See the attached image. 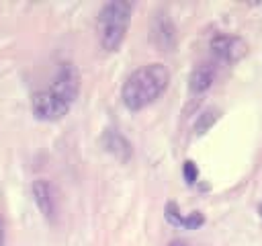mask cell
<instances>
[{"label": "cell", "instance_id": "8992f818", "mask_svg": "<svg viewBox=\"0 0 262 246\" xmlns=\"http://www.w3.org/2000/svg\"><path fill=\"white\" fill-rule=\"evenodd\" d=\"M149 41L162 51H172L176 47V29L166 12L154 14L149 25Z\"/></svg>", "mask_w": 262, "mask_h": 246}, {"label": "cell", "instance_id": "52a82bcc", "mask_svg": "<svg viewBox=\"0 0 262 246\" xmlns=\"http://www.w3.org/2000/svg\"><path fill=\"white\" fill-rule=\"evenodd\" d=\"M31 191H33V197H35V203H37L39 211H41L49 221H53V219H55V213H57V201H55L53 187L49 184V180H45V178L33 180Z\"/></svg>", "mask_w": 262, "mask_h": 246}, {"label": "cell", "instance_id": "277c9868", "mask_svg": "<svg viewBox=\"0 0 262 246\" xmlns=\"http://www.w3.org/2000/svg\"><path fill=\"white\" fill-rule=\"evenodd\" d=\"M51 88L55 94H59L63 100H68L70 105L78 98L80 94V72L72 61H61L51 78V84L47 86Z\"/></svg>", "mask_w": 262, "mask_h": 246}, {"label": "cell", "instance_id": "8fae6325", "mask_svg": "<svg viewBox=\"0 0 262 246\" xmlns=\"http://www.w3.org/2000/svg\"><path fill=\"white\" fill-rule=\"evenodd\" d=\"M164 211H166V219H168V223H172V225H180V228H182V223H184V215L180 213V209H178V205H176L174 201H168Z\"/></svg>", "mask_w": 262, "mask_h": 246}, {"label": "cell", "instance_id": "ba28073f", "mask_svg": "<svg viewBox=\"0 0 262 246\" xmlns=\"http://www.w3.org/2000/svg\"><path fill=\"white\" fill-rule=\"evenodd\" d=\"M102 146L108 154H113L119 162H129L133 156V148L129 144V139L125 135H121L115 129H106L102 135Z\"/></svg>", "mask_w": 262, "mask_h": 246}, {"label": "cell", "instance_id": "30bf717a", "mask_svg": "<svg viewBox=\"0 0 262 246\" xmlns=\"http://www.w3.org/2000/svg\"><path fill=\"white\" fill-rule=\"evenodd\" d=\"M217 117H219V111L217 109H207L205 113H201V117H199V121L194 123V131L201 135V133H205L215 121H217Z\"/></svg>", "mask_w": 262, "mask_h": 246}, {"label": "cell", "instance_id": "9c48e42d", "mask_svg": "<svg viewBox=\"0 0 262 246\" xmlns=\"http://www.w3.org/2000/svg\"><path fill=\"white\" fill-rule=\"evenodd\" d=\"M213 82H215V66L213 64H199L188 78L190 92H194V94L209 90Z\"/></svg>", "mask_w": 262, "mask_h": 246}, {"label": "cell", "instance_id": "9a60e30c", "mask_svg": "<svg viewBox=\"0 0 262 246\" xmlns=\"http://www.w3.org/2000/svg\"><path fill=\"white\" fill-rule=\"evenodd\" d=\"M168 246H186V244H184V242H180V240H172Z\"/></svg>", "mask_w": 262, "mask_h": 246}, {"label": "cell", "instance_id": "5bb4252c", "mask_svg": "<svg viewBox=\"0 0 262 246\" xmlns=\"http://www.w3.org/2000/svg\"><path fill=\"white\" fill-rule=\"evenodd\" d=\"M4 234H6L4 232V219L0 217V246H4Z\"/></svg>", "mask_w": 262, "mask_h": 246}, {"label": "cell", "instance_id": "2e32d148", "mask_svg": "<svg viewBox=\"0 0 262 246\" xmlns=\"http://www.w3.org/2000/svg\"><path fill=\"white\" fill-rule=\"evenodd\" d=\"M258 213H260V217H262V201H260V205H258Z\"/></svg>", "mask_w": 262, "mask_h": 246}, {"label": "cell", "instance_id": "5b68a950", "mask_svg": "<svg viewBox=\"0 0 262 246\" xmlns=\"http://www.w3.org/2000/svg\"><path fill=\"white\" fill-rule=\"evenodd\" d=\"M211 51L223 59V61H229V64H235L239 61L246 53H248V43L237 37V35H225V33H219L211 39Z\"/></svg>", "mask_w": 262, "mask_h": 246}, {"label": "cell", "instance_id": "3957f363", "mask_svg": "<svg viewBox=\"0 0 262 246\" xmlns=\"http://www.w3.org/2000/svg\"><path fill=\"white\" fill-rule=\"evenodd\" d=\"M70 102L63 100L59 94H55L51 88H43V90H37L31 98V109H33V115L39 119V121H59L68 115L70 111Z\"/></svg>", "mask_w": 262, "mask_h": 246}, {"label": "cell", "instance_id": "7a4b0ae2", "mask_svg": "<svg viewBox=\"0 0 262 246\" xmlns=\"http://www.w3.org/2000/svg\"><path fill=\"white\" fill-rule=\"evenodd\" d=\"M129 23H131V2L127 0L106 2L96 18V31L102 49L117 51L125 41Z\"/></svg>", "mask_w": 262, "mask_h": 246}, {"label": "cell", "instance_id": "6da1fadb", "mask_svg": "<svg viewBox=\"0 0 262 246\" xmlns=\"http://www.w3.org/2000/svg\"><path fill=\"white\" fill-rule=\"evenodd\" d=\"M170 72L164 64H145L137 68L123 84L121 98L129 111H141L168 88Z\"/></svg>", "mask_w": 262, "mask_h": 246}, {"label": "cell", "instance_id": "4fadbf2b", "mask_svg": "<svg viewBox=\"0 0 262 246\" xmlns=\"http://www.w3.org/2000/svg\"><path fill=\"white\" fill-rule=\"evenodd\" d=\"M182 174H184V180L188 184H194L196 182V176H199V170H196V164L192 160H186L184 166H182Z\"/></svg>", "mask_w": 262, "mask_h": 246}, {"label": "cell", "instance_id": "7c38bea8", "mask_svg": "<svg viewBox=\"0 0 262 246\" xmlns=\"http://www.w3.org/2000/svg\"><path fill=\"white\" fill-rule=\"evenodd\" d=\"M203 223H205V215H203L201 211H192V213L184 215L182 228H186V230H196V228H201Z\"/></svg>", "mask_w": 262, "mask_h": 246}]
</instances>
